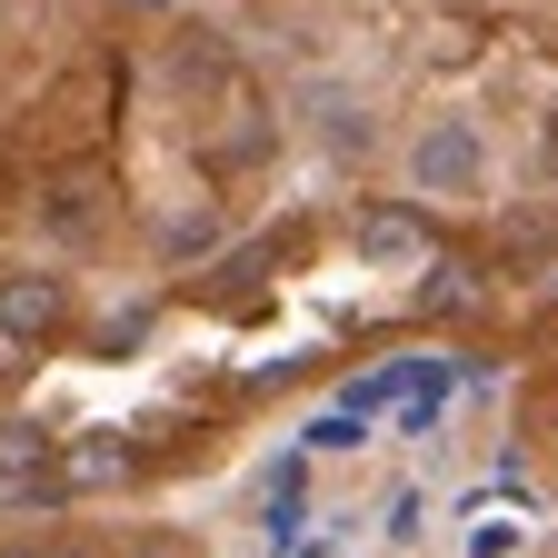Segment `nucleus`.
<instances>
[{
    "mask_svg": "<svg viewBox=\"0 0 558 558\" xmlns=\"http://www.w3.org/2000/svg\"><path fill=\"white\" fill-rule=\"evenodd\" d=\"M409 180H418V190H478V180H488L478 120H429V130L409 140Z\"/></svg>",
    "mask_w": 558,
    "mask_h": 558,
    "instance_id": "f257e3e1",
    "label": "nucleus"
},
{
    "mask_svg": "<svg viewBox=\"0 0 558 558\" xmlns=\"http://www.w3.org/2000/svg\"><path fill=\"white\" fill-rule=\"evenodd\" d=\"M60 319H70L60 279H40V269H0V339H50Z\"/></svg>",
    "mask_w": 558,
    "mask_h": 558,
    "instance_id": "f03ea898",
    "label": "nucleus"
},
{
    "mask_svg": "<svg viewBox=\"0 0 558 558\" xmlns=\"http://www.w3.org/2000/svg\"><path fill=\"white\" fill-rule=\"evenodd\" d=\"M300 120H310V130L329 140V150H339V160H360V150H369V110H360V100H349L339 81H310V90H300Z\"/></svg>",
    "mask_w": 558,
    "mask_h": 558,
    "instance_id": "7ed1b4c3",
    "label": "nucleus"
},
{
    "mask_svg": "<svg viewBox=\"0 0 558 558\" xmlns=\"http://www.w3.org/2000/svg\"><path fill=\"white\" fill-rule=\"evenodd\" d=\"M418 250H429V240H418L409 209H369V220H360V259H418Z\"/></svg>",
    "mask_w": 558,
    "mask_h": 558,
    "instance_id": "20e7f679",
    "label": "nucleus"
},
{
    "mask_svg": "<svg viewBox=\"0 0 558 558\" xmlns=\"http://www.w3.org/2000/svg\"><path fill=\"white\" fill-rule=\"evenodd\" d=\"M40 449H50V439H40V429H0V469H11V478H21V469H31V459H40Z\"/></svg>",
    "mask_w": 558,
    "mask_h": 558,
    "instance_id": "39448f33",
    "label": "nucleus"
},
{
    "mask_svg": "<svg viewBox=\"0 0 558 558\" xmlns=\"http://www.w3.org/2000/svg\"><path fill=\"white\" fill-rule=\"evenodd\" d=\"M120 469H130L120 449H81V459H70V478H81V488H100V478H120Z\"/></svg>",
    "mask_w": 558,
    "mask_h": 558,
    "instance_id": "423d86ee",
    "label": "nucleus"
},
{
    "mask_svg": "<svg viewBox=\"0 0 558 558\" xmlns=\"http://www.w3.org/2000/svg\"><path fill=\"white\" fill-rule=\"evenodd\" d=\"M469 300H478L469 269H439V279H429V310H469Z\"/></svg>",
    "mask_w": 558,
    "mask_h": 558,
    "instance_id": "0eeeda50",
    "label": "nucleus"
},
{
    "mask_svg": "<svg viewBox=\"0 0 558 558\" xmlns=\"http://www.w3.org/2000/svg\"><path fill=\"white\" fill-rule=\"evenodd\" d=\"M209 240H220V220L199 209V220H180V230H170V259H190V250H209Z\"/></svg>",
    "mask_w": 558,
    "mask_h": 558,
    "instance_id": "6e6552de",
    "label": "nucleus"
},
{
    "mask_svg": "<svg viewBox=\"0 0 558 558\" xmlns=\"http://www.w3.org/2000/svg\"><path fill=\"white\" fill-rule=\"evenodd\" d=\"M548 170H558V120H548Z\"/></svg>",
    "mask_w": 558,
    "mask_h": 558,
    "instance_id": "1a4fd4ad",
    "label": "nucleus"
},
{
    "mask_svg": "<svg viewBox=\"0 0 558 558\" xmlns=\"http://www.w3.org/2000/svg\"><path fill=\"white\" fill-rule=\"evenodd\" d=\"M0 558H31V548H0Z\"/></svg>",
    "mask_w": 558,
    "mask_h": 558,
    "instance_id": "9d476101",
    "label": "nucleus"
},
{
    "mask_svg": "<svg viewBox=\"0 0 558 558\" xmlns=\"http://www.w3.org/2000/svg\"><path fill=\"white\" fill-rule=\"evenodd\" d=\"M70 558H90V548H70Z\"/></svg>",
    "mask_w": 558,
    "mask_h": 558,
    "instance_id": "9b49d317",
    "label": "nucleus"
}]
</instances>
